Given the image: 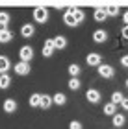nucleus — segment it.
<instances>
[{
  "label": "nucleus",
  "instance_id": "obj_19",
  "mask_svg": "<svg viewBox=\"0 0 128 129\" xmlns=\"http://www.w3.org/2000/svg\"><path fill=\"white\" fill-rule=\"evenodd\" d=\"M9 85H11V78L8 74H2L0 76V89H8Z\"/></svg>",
  "mask_w": 128,
  "mask_h": 129
},
{
  "label": "nucleus",
  "instance_id": "obj_25",
  "mask_svg": "<svg viewBox=\"0 0 128 129\" xmlns=\"http://www.w3.org/2000/svg\"><path fill=\"white\" fill-rule=\"evenodd\" d=\"M106 13H108V17H117L119 15V8H117V6H108Z\"/></svg>",
  "mask_w": 128,
  "mask_h": 129
},
{
  "label": "nucleus",
  "instance_id": "obj_24",
  "mask_svg": "<svg viewBox=\"0 0 128 129\" xmlns=\"http://www.w3.org/2000/svg\"><path fill=\"white\" fill-rule=\"evenodd\" d=\"M69 74H71V78H78L80 67H78V64H69Z\"/></svg>",
  "mask_w": 128,
  "mask_h": 129
},
{
  "label": "nucleus",
  "instance_id": "obj_28",
  "mask_svg": "<svg viewBox=\"0 0 128 129\" xmlns=\"http://www.w3.org/2000/svg\"><path fill=\"white\" fill-rule=\"evenodd\" d=\"M69 129H82V124H80V122H71V124H69Z\"/></svg>",
  "mask_w": 128,
  "mask_h": 129
},
{
  "label": "nucleus",
  "instance_id": "obj_21",
  "mask_svg": "<svg viewBox=\"0 0 128 129\" xmlns=\"http://www.w3.org/2000/svg\"><path fill=\"white\" fill-rule=\"evenodd\" d=\"M11 39H13V33H11L9 30H6V31L0 33V43H9Z\"/></svg>",
  "mask_w": 128,
  "mask_h": 129
},
{
  "label": "nucleus",
  "instance_id": "obj_33",
  "mask_svg": "<svg viewBox=\"0 0 128 129\" xmlns=\"http://www.w3.org/2000/svg\"><path fill=\"white\" fill-rule=\"evenodd\" d=\"M126 87H128V79H126Z\"/></svg>",
  "mask_w": 128,
  "mask_h": 129
},
{
  "label": "nucleus",
  "instance_id": "obj_29",
  "mask_svg": "<svg viewBox=\"0 0 128 129\" xmlns=\"http://www.w3.org/2000/svg\"><path fill=\"white\" fill-rule=\"evenodd\" d=\"M121 64H123V67H128V55H123V57H121Z\"/></svg>",
  "mask_w": 128,
  "mask_h": 129
},
{
  "label": "nucleus",
  "instance_id": "obj_15",
  "mask_svg": "<svg viewBox=\"0 0 128 129\" xmlns=\"http://www.w3.org/2000/svg\"><path fill=\"white\" fill-rule=\"evenodd\" d=\"M4 111L6 113H15L17 111V102L15 100H6L4 102Z\"/></svg>",
  "mask_w": 128,
  "mask_h": 129
},
{
  "label": "nucleus",
  "instance_id": "obj_10",
  "mask_svg": "<svg viewBox=\"0 0 128 129\" xmlns=\"http://www.w3.org/2000/svg\"><path fill=\"white\" fill-rule=\"evenodd\" d=\"M33 31H35V28H33V24H24L21 28V33H22V37H33Z\"/></svg>",
  "mask_w": 128,
  "mask_h": 129
},
{
  "label": "nucleus",
  "instance_id": "obj_20",
  "mask_svg": "<svg viewBox=\"0 0 128 129\" xmlns=\"http://www.w3.org/2000/svg\"><path fill=\"white\" fill-rule=\"evenodd\" d=\"M30 105L32 107H41V94H32L30 96Z\"/></svg>",
  "mask_w": 128,
  "mask_h": 129
},
{
  "label": "nucleus",
  "instance_id": "obj_23",
  "mask_svg": "<svg viewBox=\"0 0 128 129\" xmlns=\"http://www.w3.org/2000/svg\"><path fill=\"white\" fill-rule=\"evenodd\" d=\"M123 100H124V96L121 94V92H113V94H112V103H115V105L123 103Z\"/></svg>",
  "mask_w": 128,
  "mask_h": 129
},
{
  "label": "nucleus",
  "instance_id": "obj_11",
  "mask_svg": "<svg viewBox=\"0 0 128 129\" xmlns=\"http://www.w3.org/2000/svg\"><path fill=\"white\" fill-rule=\"evenodd\" d=\"M93 17H95V20H97V22H104V20H106V17H108V13H106V8L95 9V13H93Z\"/></svg>",
  "mask_w": 128,
  "mask_h": 129
},
{
  "label": "nucleus",
  "instance_id": "obj_16",
  "mask_svg": "<svg viewBox=\"0 0 128 129\" xmlns=\"http://www.w3.org/2000/svg\"><path fill=\"white\" fill-rule=\"evenodd\" d=\"M52 102H54L56 105H65L67 98H65V94H63V92H56V94L52 96Z\"/></svg>",
  "mask_w": 128,
  "mask_h": 129
},
{
  "label": "nucleus",
  "instance_id": "obj_32",
  "mask_svg": "<svg viewBox=\"0 0 128 129\" xmlns=\"http://www.w3.org/2000/svg\"><path fill=\"white\" fill-rule=\"evenodd\" d=\"M124 22H126V26H128V11L124 13Z\"/></svg>",
  "mask_w": 128,
  "mask_h": 129
},
{
  "label": "nucleus",
  "instance_id": "obj_13",
  "mask_svg": "<svg viewBox=\"0 0 128 129\" xmlns=\"http://www.w3.org/2000/svg\"><path fill=\"white\" fill-rule=\"evenodd\" d=\"M106 39H108V33L104 30H97L95 33H93V41H95V43H104Z\"/></svg>",
  "mask_w": 128,
  "mask_h": 129
},
{
  "label": "nucleus",
  "instance_id": "obj_4",
  "mask_svg": "<svg viewBox=\"0 0 128 129\" xmlns=\"http://www.w3.org/2000/svg\"><path fill=\"white\" fill-rule=\"evenodd\" d=\"M85 98H87V102H91V103H98V102H100V98H102V94L97 89H89L85 92Z\"/></svg>",
  "mask_w": 128,
  "mask_h": 129
},
{
  "label": "nucleus",
  "instance_id": "obj_7",
  "mask_svg": "<svg viewBox=\"0 0 128 129\" xmlns=\"http://www.w3.org/2000/svg\"><path fill=\"white\" fill-rule=\"evenodd\" d=\"M54 39H48V41H46V43H45V48H43V55L45 57H50L52 54H54Z\"/></svg>",
  "mask_w": 128,
  "mask_h": 129
},
{
  "label": "nucleus",
  "instance_id": "obj_5",
  "mask_svg": "<svg viewBox=\"0 0 128 129\" xmlns=\"http://www.w3.org/2000/svg\"><path fill=\"white\" fill-rule=\"evenodd\" d=\"M113 68L109 67V64H100V67H98V76H100V78H113Z\"/></svg>",
  "mask_w": 128,
  "mask_h": 129
},
{
  "label": "nucleus",
  "instance_id": "obj_31",
  "mask_svg": "<svg viewBox=\"0 0 128 129\" xmlns=\"http://www.w3.org/2000/svg\"><path fill=\"white\" fill-rule=\"evenodd\" d=\"M121 33H123V37H124V39H128V26H124V28H123V31H121Z\"/></svg>",
  "mask_w": 128,
  "mask_h": 129
},
{
  "label": "nucleus",
  "instance_id": "obj_17",
  "mask_svg": "<svg viewBox=\"0 0 128 129\" xmlns=\"http://www.w3.org/2000/svg\"><path fill=\"white\" fill-rule=\"evenodd\" d=\"M52 103H54V102H52V96H48V94H41V109H50Z\"/></svg>",
  "mask_w": 128,
  "mask_h": 129
},
{
  "label": "nucleus",
  "instance_id": "obj_30",
  "mask_svg": "<svg viewBox=\"0 0 128 129\" xmlns=\"http://www.w3.org/2000/svg\"><path fill=\"white\" fill-rule=\"evenodd\" d=\"M121 107L128 111V98H124V100H123V103H121Z\"/></svg>",
  "mask_w": 128,
  "mask_h": 129
},
{
  "label": "nucleus",
  "instance_id": "obj_6",
  "mask_svg": "<svg viewBox=\"0 0 128 129\" xmlns=\"http://www.w3.org/2000/svg\"><path fill=\"white\" fill-rule=\"evenodd\" d=\"M15 72L19 74V76H26V74H30V64L24 63V61L17 63V64H15Z\"/></svg>",
  "mask_w": 128,
  "mask_h": 129
},
{
  "label": "nucleus",
  "instance_id": "obj_3",
  "mask_svg": "<svg viewBox=\"0 0 128 129\" xmlns=\"http://www.w3.org/2000/svg\"><path fill=\"white\" fill-rule=\"evenodd\" d=\"M63 22H65L67 26H78L76 19H74V8H71V9L65 11V15H63Z\"/></svg>",
  "mask_w": 128,
  "mask_h": 129
},
{
  "label": "nucleus",
  "instance_id": "obj_22",
  "mask_svg": "<svg viewBox=\"0 0 128 129\" xmlns=\"http://www.w3.org/2000/svg\"><path fill=\"white\" fill-rule=\"evenodd\" d=\"M69 89L71 90H78L80 89V79L78 78H71L69 79Z\"/></svg>",
  "mask_w": 128,
  "mask_h": 129
},
{
  "label": "nucleus",
  "instance_id": "obj_14",
  "mask_svg": "<svg viewBox=\"0 0 128 129\" xmlns=\"http://www.w3.org/2000/svg\"><path fill=\"white\" fill-rule=\"evenodd\" d=\"M104 114H108V116H115V114H117V105L112 103V102L106 103V105H104Z\"/></svg>",
  "mask_w": 128,
  "mask_h": 129
},
{
  "label": "nucleus",
  "instance_id": "obj_27",
  "mask_svg": "<svg viewBox=\"0 0 128 129\" xmlns=\"http://www.w3.org/2000/svg\"><path fill=\"white\" fill-rule=\"evenodd\" d=\"M74 19H76V22L80 24V22H84V19H85V13H84V11H80V9H76V8H74Z\"/></svg>",
  "mask_w": 128,
  "mask_h": 129
},
{
  "label": "nucleus",
  "instance_id": "obj_9",
  "mask_svg": "<svg viewBox=\"0 0 128 129\" xmlns=\"http://www.w3.org/2000/svg\"><path fill=\"white\" fill-rule=\"evenodd\" d=\"M67 46V39L63 37V35H56V39H54V48L56 50H63Z\"/></svg>",
  "mask_w": 128,
  "mask_h": 129
},
{
  "label": "nucleus",
  "instance_id": "obj_1",
  "mask_svg": "<svg viewBox=\"0 0 128 129\" xmlns=\"http://www.w3.org/2000/svg\"><path fill=\"white\" fill-rule=\"evenodd\" d=\"M33 19H35L39 24H45V22L48 20V9H46V8H37V9H33Z\"/></svg>",
  "mask_w": 128,
  "mask_h": 129
},
{
  "label": "nucleus",
  "instance_id": "obj_8",
  "mask_svg": "<svg viewBox=\"0 0 128 129\" xmlns=\"http://www.w3.org/2000/svg\"><path fill=\"white\" fill-rule=\"evenodd\" d=\"M87 64H91V67H100L102 64V59L98 54H89L87 55Z\"/></svg>",
  "mask_w": 128,
  "mask_h": 129
},
{
  "label": "nucleus",
  "instance_id": "obj_26",
  "mask_svg": "<svg viewBox=\"0 0 128 129\" xmlns=\"http://www.w3.org/2000/svg\"><path fill=\"white\" fill-rule=\"evenodd\" d=\"M0 24L6 26V28H8V24H9V15L6 13V11H0Z\"/></svg>",
  "mask_w": 128,
  "mask_h": 129
},
{
  "label": "nucleus",
  "instance_id": "obj_2",
  "mask_svg": "<svg viewBox=\"0 0 128 129\" xmlns=\"http://www.w3.org/2000/svg\"><path fill=\"white\" fill-rule=\"evenodd\" d=\"M19 57H21V61L28 63L33 57V48H32V46H22V48L19 50Z\"/></svg>",
  "mask_w": 128,
  "mask_h": 129
},
{
  "label": "nucleus",
  "instance_id": "obj_12",
  "mask_svg": "<svg viewBox=\"0 0 128 129\" xmlns=\"http://www.w3.org/2000/svg\"><path fill=\"white\" fill-rule=\"evenodd\" d=\"M9 67H11V63H9V59L6 55H0V74H6L9 70Z\"/></svg>",
  "mask_w": 128,
  "mask_h": 129
},
{
  "label": "nucleus",
  "instance_id": "obj_18",
  "mask_svg": "<svg viewBox=\"0 0 128 129\" xmlns=\"http://www.w3.org/2000/svg\"><path fill=\"white\" fill-rule=\"evenodd\" d=\"M124 122H126V118H124V114H121V113H117L113 116V125L115 127H121V125H124Z\"/></svg>",
  "mask_w": 128,
  "mask_h": 129
}]
</instances>
